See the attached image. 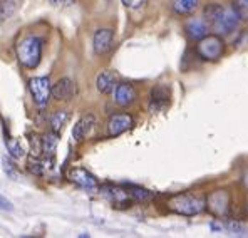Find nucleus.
<instances>
[{
	"label": "nucleus",
	"mask_w": 248,
	"mask_h": 238,
	"mask_svg": "<svg viewBox=\"0 0 248 238\" xmlns=\"http://www.w3.org/2000/svg\"><path fill=\"white\" fill-rule=\"evenodd\" d=\"M203 19L208 24L211 32L220 35H230L236 31L240 24V17L232 5H221V3H208L203 9Z\"/></svg>",
	"instance_id": "obj_1"
},
{
	"label": "nucleus",
	"mask_w": 248,
	"mask_h": 238,
	"mask_svg": "<svg viewBox=\"0 0 248 238\" xmlns=\"http://www.w3.org/2000/svg\"><path fill=\"white\" fill-rule=\"evenodd\" d=\"M168 208L178 215L185 217H195L205 211L206 208V198L205 196L195 195V193H178L168 198Z\"/></svg>",
	"instance_id": "obj_2"
},
{
	"label": "nucleus",
	"mask_w": 248,
	"mask_h": 238,
	"mask_svg": "<svg viewBox=\"0 0 248 238\" xmlns=\"http://www.w3.org/2000/svg\"><path fill=\"white\" fill-rule=\"evenodd\" d=\"M17 57L25 69H35L42 59V40L39 37H25L17 47Z\"/></svg>",
	"instance_id": "obj_3"
},
{
	"label": "nucleus",
	"mask_w": 248,
	"mask_h": 238,
	"mask_svg": "<svg viewBox=\"0 0 248 238\" xmlns=\"http://www.w3.org/2000/svg\"><path fill=\"white\" fill-rule=\"evenodd\" d=\"M196 52L202 57L203 61L215 62L221 59L225 52V40L223 35L220 34H208L202 40H198V46H196Z\"/></svg>",
	"instance_id": "obj_4"
},
{
	"label": "nucleus",
	"mask_w": 248,
	"mask_h": 238,
	"mask_svg": "<svg viewBox=\"0 0 248 238\" xmlns=\"http://www.w3.org/2000/svg\"><path fill=\"white\" fill-rule=\"evenodd\" d=\"M29 89L34 97V101L37 102L41 108L49 102L50 96H52V86H50V79L47 76L44 78H32L29 79Z\"/></svg>",
	"instance_id": "obj_5"
},
{
	"label": "nucleus",
	"mask_w": 248,
	"mask_h": 238,
	"mask_svg": "<svg viewBox=\"0 0 248 238\" xmlns=\"http://www.w3.org/2000/svg\"><path fill=\"white\" fill-rule=\"evenodd\" d=\"M67 178L71 183L78 185L82 190H87V191H94V190L99 188L97 178L93 173H89L86 168H72V170H69Z\"/></svg>",
	"instance_id": "obj_6"
},
{
	"label": "nucleus",
	"mask_w": 248,
	"mask_h": 238,
	"mask_svg": "<svg viewBox=\"0 0 248 238\" xmlns=\"http://www.w3.org/2000/svg\"><path fill=\"white\" fill-rule=\"evenodd\" d=\"M206 208L215 217H225L230 211V195L225 190L213 191L206 198Z\"/></svg>",
	"instance_id": "obj_7"
},
{
	"label": "nucleus",
	"mask_w": 248,
	"mask_h": 238,
	"mask_svg": "<svg viewBox=\"0 0 248 238\" xmlns=\"http://www.w3.org/2000/svg\"><path fill=\"white\" fill-rule=\"evenodd\" d=\"M133 126H134L133 116L126 114V112H121V114L111 116V119H109V123H108V133H109V136L116 138V136H121L126 131H129Z\"/></svg>",
	"instance_id": "obj_8"
},
{
	"label": "nucleus",
	"mask_w": 248,
	"mask_h": 238,
	"mask_svg": "<svg viewBox=\"0 0 248 238\" xmlns=\"http://www.w3.org/2000/svg\"><path fill=\"white\" fill-rule=\"evenodd\" d=\"M101 191H103V195L106 198L111 200V203L118 208H126L127 205H131V201H133L126 186H124V188H121V186H103Z\"/></svg>",
	"instance_id": "obj_9"
},
{
	"label": "nucleus",
	"mask_w": 248,
	"mask_h": 238,
	"mask_svg": "<svg viewBox=\"0 0 248 238\" xmlns=\"http://www.w3.org/2000/svg\"><path fill=\"white\" fill-rule=\"evenodd\" d=\"M112 44H114V34H112L111 29H99V31H96V34L93 37V49L97 56L108 54L112 49Z\"/></svg>",
	"instance_id": "obj_10"
},
{
	"label": "nucleus",
	"mask_w": 248,
	"mask_h": 238,
	"mask_svg": "<svg viewBox=\"0 0 248 238\" xmlns=\"http://www.w3.org/2000/svg\"><path fill=\"white\" fill-rule=\"evenodd\" d=\"M168 104H170V89L166 86L153 87L151 96H149V109H151V112L165 111Z\"/></svg>",
	"instance_id": "obj_11"
},
{
	"label": "nucleus",
	"mask_w": 248,
	"mask_h": 238,
	"mask_svg": "<svg viewBox=\"0 0 248 238\" xmlns=\"http://www.w3.org/2000/svg\"><path fill=\"white\" fill-rule=\"evenodd\" d=\"M76 94V84L69 78H62L54 84L52 96L57 101H71Z\"/></svg>",
	"instance_id": "obj_12"
},
{
	"label": "nucleus",
	"mask_w": 248,
	"mask_h": 238,
	"mask_svg": "<svg viewBox=\"0 0 248 238\" xmlns=\"http://www.w3.org/2000/svg\"><path fill=\"white\" fill-rule=\"evenodd\" d=\"M136 89L127 82L118 84L114 89V102L118 106H121V108H127V106L133 104L136 101Z\"/></svg>",
	"instance_id": "obj_13"
},
{
	"label": "nucleus",
	"mask_w": 248,
	"mask_h": 238,
	"mask_svg": "<svg viewBox=\"0 0 248 238\" xmlns=\"http://www.w3.org/2000/svg\"><path fill=\"white\" fill-rule=\"evenodd\" d=\"M185 31H186L188 39L196 40V42H198V40H202L205 35H208L210 27H208L205 19H191V20H188V24L185 25Z\"/></svg>",
	"instance_id": "obj_14"
},
{
	"label": "nucleus",
	"mask_w": 248,
	"mask_h": 238,
	"mask_svg": "<svg viewBox=\"0 0 248 238\" xmlns=\"http://www.w3.org/2000/svg\"><path fill=\"white\" fill-rule=\"evenodd\" d=\"M96 126V116L94 114H86L76 123L74 129H72V136L76 141H82L84 138H87V134L94 129Z\"/></svg>",
	"instance_id": "obj_15"
},
{
	"label": "nucleus",
	"mask_w": 248,
	"mask_h": 238,
	"mask_svg": "<svg viewBox=\"0 0 248 238\" xmlns=\"http://www.w3.org/2000/svg\"><path fill=\"white\" fill-rule=\"evenodd\" d=\"M96 86L101 94L114 93L116 86H118V76H116L112 71H103L99 76H97Z\"/></svg>",
	"instance_id": "obj_16"
},
{
	"label": "nucleus",
	"mask_w": 248,
	"mask_h": 238,
	"mask_svg": "<svg viewBox=\"0 0 248 238\" xmlns=\"http://www.w3.org/2000/svg\"><path fill=\"white\" fill-rule=\"evenodd\" d=\"M200 5V0H173L171 9L176 16H191Z\"/></svg>",
	"instance_id": "obj_17"
},
{
	"label": "nucleus",
	"mask_w": 248,
	"mask_h": 238,
	"mask_svg": "<svg viewBox=\"0 0 248 238\" xmlns=\"http://www.w3.org/2000/svg\"><path fill=\"white\" fill-rule=\"evenodd\" d=\"M57 144H59V133L50 131L42 138V153L46 156H52L57 149Z\"/></svg>",
	"instance_id": "obj_18"
},
{
	"label": "nucleus",
	"mask_w": 248,
	"mask_h": 238,
	"mask_svg": "<svg viewBox=\"0 0 248 238\" xmlns=\"http://www.w3.org/2000/svg\"><path fill=\"white\" fill-rule=\"evenodd\" d=\"M127 191H129L131 198H133V201H140V203H144V201H149L155 198V193L148 191V190L144 188H140V186H126Z\"/></svg>",
	"instance_id": "obj_19"
},
{
	"label": "nucleus",
	"mask_w": 248,
	"mask_h": 238,
	"mask_svg": "<svg viewBox=\"0 0 248 238\" xmlns=\"http://www.w3.org/2000/svg\"><path fill=\"white\" fill-rule=\"evenodd\" d=\"M67 121H69L67 111H57V112H54L52 118H50V127H52V131H56V133H61L62 127L65 126Z\"/></svg>",
	"instance_id": "obj_20"
},
{
	"label": "nucleus",
	"mask_w": 248,
	"mask_h": 238,
	"mask_svg": "<svg viewBox=\"0 0 248 238\" xmlns=\"http://www.w3.org/2000/svg\"><path fill=\"white\" fill-rule=\"evenodd\" d=\"M2 163H3V171H5V175L9 176L10 179H16V181H19L22 179V173L19 170H17V166L14 164L12 159H9L7 156H3L2 158Z\"/></svg>",
	"instance_id": "obj_21"
},
{
	"label": "nucleus",
	"mask_w": 248,
	"mask_h": 238,
	"mask_svg": "<svg viewBox=\"0 0 248 238\" xmlns=\"http://www.w3.org/2000/svg\"><path fill=\"white\" fill-rule=\"evenodd\" d=\"M232 7L235 9V12L238 14L240 20L248 22V0H233Z\"/></svg>",
	"instance_id": "obj_22"
},
{
	"label": "nucleus",
	"mask_w": 248,
	"mask_h": 238,
	"mask_svg": "<svg viewBox=\"0 0 248 238\" xmlns=\"http://www.w3.org/2000/svg\"><path fill=\"white\" fill-rule=\"evenodd\" d=\"M5 146H7V149H9V153L14 156V158H20V156L24 155V149H22V146L19 144V141H17V139L7 136Z\"/></svg>",
	"instance_id": "obj_23"
},
{
	"label": "nucleus",
	"mask_w": 248,
	"mask_h": 238,
	"mask_svg": "<svg viewBox=\"0 0 248 238\" xmlns=\"http://www.w3.org/2000/svg\"><path fill=\"white\" fill-rule=\"evenodd\" d=\"M0 210H7V211L12 210V203H10V201H7L3 196H0Z\"/></svg>",
	"instance_id": "obj_24"
},
{
	"label": "nucleus",
	"mask_w": 248,
	"mask_h": 238,
	"mask_svg": "<svg viewBox=\"0 0 248 238\" xmlns=\"http://www.w3.org/2000/svg\"><path fill=\"white\" fill-rule=\"evenodd\" d=\"M52 5H57V7H65V5H71L74 3V0H49Z\"/></svg>",
	"instance_id": "obj_25"
},
{
	"label": "nucleus",
	"mask_w": 248,
	"mask_h": 238,
	"mask_svg": "<svg viewBox=\"0 0 248 238\" xmlns=\"http://www.w3.org/2000/svg\"><path fill=\"white\" fill-rule=\"evenodd\" d=\"M126 7H140L143 3V0H121Z\"/></svg>",
	"instance_id": "obj_26"
},
{
	"label": "nucleus",
	"mask_w": 248,
	"mask_h": 238,
	"mask_svg": "<svg viewBox=\"0 0 248 238\" xmlns=\"http://www.w3.org/2000/svg\"><path fill=\"white\" fill-rule=\"evenodd\" d=\"M238 44H245V46H248V34H242V35H240Z\"/></svg>",
	"instance_id": "obj_27"
}]
</instances>
